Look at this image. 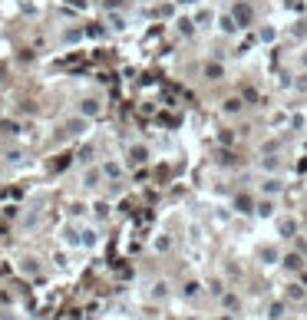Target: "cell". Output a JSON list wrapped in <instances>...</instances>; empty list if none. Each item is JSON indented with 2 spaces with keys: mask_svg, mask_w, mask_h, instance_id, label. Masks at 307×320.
Here are the masks:
<instances>
[{
  "mask_svg": "<svg viewBox=\"0 0 307 320\" xmlns=\"http://www.w3.org/2000/svg\"><path fill=\"white\" fill-rule=\"evenodd\" d=\"M232 17L238 20V26H251V23H254V10H251L248 4H235L232 7Z\"/></svg>",
  "mask_w": 307,
  "mask_h": 320,
  "instance_id": "cell-1",
  "label": "cell"
},
{
  "mask_svg": "<svg viewBox=\"0 0 307 320\" xmlns=\"http://www.w3.org/2000/svg\"><path fill=\"white\" fill-rule=\"evenodd\" d=\"M86 116H76V119H69L66 126H63V136L66 139H76V136H83V132H86Z\"/></svg>",
  "mask_w": 307,
  "mask_h": 320,
  "instance_id": "cell-2",
  "label": "cell"
},
{
  "mask_svg": "<svg viewBox=\"0 0 307 320\" xmlns=\"http://www.w3.org/2000/svg\"><path fill=\"white\" fill-rule=\"evenodd\" d=\"M125 162H129V165H145V162H149V149H145V145H129Z\"/></svg>",
  "mask_w": 307,
  "mask_h": 320,
  "instance_id": "cell-3",
  "label": "cell"
},
{
  "mask_svg": "<svg viewBox=\"0 0 307 320\" xmlns=\"http://www.w3.org/2000/svg\"><path fill=\"white\" fill-rule=\"evenodd\" d=\"M99 113H103V102L96 99V96H89V99L80 102V116H86V119H96Z\"/></svg>",
  "mask_w": 307,
  "mask_h": 320,
  "instance_id": "cell-4",
  "label": "cell"
},
{
  "mask_svg": "<svg viewBox=\"0 0 307 320\" xmlns=\"http://www.w3.org/2000/svg\"><path fill=\"white\" fill-rule=\"evenodd\" d=\"M99 178H106V175H103V165H99V169H86V172H83V185H86V189H96Z\"/></svg>",
  "mask_w": 307,
  "mask_h": 320,
  "instance_id": "cell-5",
  "label": "cell"
},
{
  "mask_svg": "<svg viewBox=\"0 0 307 320\" xmlns=\"http://www.w3.org/2000/svg\"><path fill=\"white\" fill-rule=\"evenodd\" d=\"M201 73H205V79H212V83L225 79V66H221V63H205V69H201Z\"/></svg>",
  "mask_w": 307,
  "mask_h": 320,
  "instance_id": "cell-6",
  "label": "cell"
},
{
  "mask_svg": "<svg viewBox=\"0 0 307 320\" xmlns=\"http://www.w3.org/2000/svg\"><path fill=\"white\" fill-rule=\"evenodd\" d=\"M106 23H109V30H116V33H122L125 26H129V23H125V17H122V13H116V10L106 13Z\"/></svg>",
  "mask_w": 307,
  "mask_h": 320,
  "instance_id": "cell-7",
  "label": "cell"
},
{
  "mask_svg": "<svg viewBox=\"0 0 307 320\" xmlns=\"http://www.w3.org/2000/svg\"><path fill=\"white\" fill-rule=\"evenodd\" d=\"M103 175H106L109 182H116V178L122 175V165H119V162H113V158H109V162H103Z\"/></svg>",
  "mask_w": 307,
  "mask_h": 320,
  "instance_id": "cell-8",
  "label": "cell"
},
{
  "mask_svg": "<svg viewBox=\"0 0 307 320\" xmlns=\"http://www.w3.org/2000/svg\"><path fill=\"white\" fill-rule=\"evenodd\" d=\"M254 215H258V218H271V215H274V201H271V198H261V201L254 205Z\"/></svg>",
  "mask_w": 307,
  "mask_h": 320,
  "instance_id": "cell-9",
  "label": "cell"
},
{
  "mask_svg": "<svg viewBox=\"0 0 307 320\" xmlns=\"http://www.w3.org/2000/svg\"><path fill=\"white\" fill-rule=\"evenodd\" d=\"M218 26H221V33H238L241 26H238V20L232 17V13H225V17H218Z\"/></svg>",
  "mask_w": 307,
  "mask_h": 320,
  "instance_id": "cell-10",
  "label": "cell"
},
{
  "mask_svg": "<svg viewBox=\"0 0 307 320\" xmlns=\"http://www.w3.org/2000/svg\"><path fill=\"white\" fill-rule=\"evenodd\" d=\"M235 211L238 215H251L254 211V201H251L248 195H238V198H235Z\"/></svg>",
  "mask_w": 307,
  "mask_h": 320,
  "instance_id": "cell-11",
  "label": "cell"
},
{
  "mask_svg": "<svg viewBox=\"0 0 307 320\" xmlns=\"http://www.w3.org/2000/svg\"><path fill=\"white\" fill-rule=\"evenodd\" d=\"M175 23H178V33H185V37H192L195 26H198V23H195V17H178Z\"/></svg>",
  "mask_w": 307,
  "mask_h": 320,
  "instance_id": "cell-12",
  "label": "cell"
},
{
  "mask_svg": "<svg viewBox=\"0 0 307 320\" xmlns=\"http://www.w3.org/2000/svg\"><path fill=\"white\" fill-rule=\"evenodd\" d=\"M297 234V221L294 218H284L281 221V238H294Z\"/></svg>",
  "mask_w": 307,
  "mask_h": 320,
  "instance_id": "cell-13",
  "label": "cell"
},
{
  "mask_svg": "<svg viewBox=\"0 0 307 320\" xmlns=\"http://www.w3.org/2000/svg\"><path fill=\"white\" fill-rule=\"evenodd\" d=\"M212 20H215V10H208V7L195 13V23H198V26H212Z\"/></svg>",
  "mask_w": 307,
  "mask_h": 320,
  "instance_id": "cell-14",
  "label": "cell"
},
{
  "mask_svg": "<svg viewBox=\"0 0 307 320\" xmlns=\"http://www.w3.org/2000/svg\"><path fill=\"white\" fill-rule=\"evenodd\" d=\"M281 189H284V185L277 182V178H264V182H261V192H264V195H277Z\"/></svg>",
  "mask_w": 307,
  "mask_h": 320,
  "instance_id": "cell-15",
  "label": "cell"
},
{
  "mask_svg": "<svg viewBox=\"0 0 307 320\" xmlns=\"http://www.w3.org/2000/svg\"><path fill=\"white\" fill-rule=\"evenodd\" d=\"M83 40V30L80 26H69V30H63V43H80Z\"/></svg>",
  "mask_w": 307,
  "mask_h": 320,
  "instance_id": "cell-16",
  "label": "cell"
},
{
  "mask_svg": "<svg viewBox=\"0 0 307 320\" xmlns=\"http://www.w3.org/2000/svg\"><path fill=\"white\" fill-rule=\"evenodd\" d=\"M258 40H261V43H274V40H277V30H274V26H264V30L258 33Z\"/></svg>",
  "mask_w": 307,
  "mask_h": 320,
  "instance_id": "cell-17",
  "label": "cell"
},
{
  "mask_svg": "<svg viewBox=\"0 0 307 320\" xmlns=\"http://www.w3.org/2000/svg\"><path fill=\"white\" fill-rule=\"evenodd\" d=\"M225 113H228V116L241 113V99H238V96H232V99H225Z\"/></svg>",
  "mask_w": 307,
  "mask_h": 320,
  "instance_id": "cell-18",
  "label": "cell"
},
{
  "mask_svg": "<svg viewBox=\"0 0 307 320\" xmlns=\"http://www.w3.org/2000/svg\"><path fill=\"white\" fill-rule=\"evenodd\" d=\"M268 317H271V320H281V317H284V304H281V301H274V304L268 307Z\"/></svg>",
  "mask_w": 307,
  "mask_h": 320,
  "instance_id": "cell-19",
  "label": "cell"
},
{
  "mask_svg": "<svg viewBox=\"0 0 307 320\" xmlns=\"http://www.w3.org/2000/svg\"><path fill=\"white\" fill-rule=\"evenodd\" d=\"M4 162H7V165H20V162H23V152H20V149L7 152V155H4Z\"/></svg>",
  "mask_w": 307,
  "mask_h": 320,
  "instance_id": "cell-20",
  "label": "cell"
},
{
  "mask_svg": "<svg viewBox=\"0 0 307 320\" xmlns=\"http://www.w3.org/2000/svg\"><path fill=\"white\" fill-rule=\"evenodd\" d=\"M80 241H83V245H86V248H96V241H99V238H96V231H93V228H86Z\"/></svg>",
  "mask_w": 307,
  "mask_h": 320,
  "instance_id": "cell-21",
  "label": "cell"
},
{
  "mask_svg": "<svg viewBox=\"0 0 307 320\" xmlns=\"http://www.w3.org/2000/svg\"><path fill=\"white\" fill-rule=\"evenodd\" d=\"M182 290H185V297H198V294H201V284H198V281H188Z\"/></svg>",
  "mask_w": 307,
  "mask_h": 320,
  "instance_id": "cell-22",
  "label": "cell"
},
{
  "mask_svg": "<svg viewBox=\"0 0 307 320\" xmlns=\"http://www.w3.org/2000/svg\"><path fill=\"white\" fill-rule=\"evenodd\" d=\"M261 257H264V264H277V257H281V254H277V248H264Z\"/></svg>",
  "mask_w": 307,
  "mask_h": 320,
  "instance_id": "cell-23",
  "label": "cell"
},
{
  "mask_svg": "<svg viewBox=\"0 0 307 320\" xmlns=\"http://www.w3.org/2000/svg\"><path fill=\"white\" fill-rule=\"evenodd\" d=\"M284 268L297 271V268H301V254H284Z\"/></svg>",
  "mask_w": 307,
  "mask_h": 320,
  "instance_id": "cell-24",
  "label": "cell"
},
{
  "mask_svg": "<svg viewBox=\"0 0 307 320\" xmlns=\"http://www.w3.org/2000/svg\"><path fill=\"white\" fill-rule=\"evenodd\" d=\"M288 297H291V301H304V287H301V284H291V287H288Z\"/></svg>",
  "mask_w": 307,
  "mask_h": 320,
  "instance_id": "cell-25",
  "label": "cell"
},
{
  "mask_svg": "<svg viewBox=\"0 0 307 320\" xmlns=\"http://www.w3.org/2000/svg\"><path fill=\"white\" fill-rule=\"evenodd\" d=\"M261 169H268V172H277V169H281V162H277L274 155H268V158H261Z\"/></svg>",
  "mask_w": 307,
  "mask_h": 320,
  "instance_id": "cell-26",
  "label": "cell"
},
{
  "mask_svg": "<svg viewBox=\"0 0 307 320\" xmlns=\"http://www.w3.org/2000/svg\"><path fill=\"white\" fill-rule=\"evenodd\" d=\"M307 126V116L304 113H294V116H291V129H304Z\"/></svg>",
  "mask_w": 307,
  "mask_h": 320,
  "instance_id": "cell-27",
  "label": "cell"
},
{
  "mask_svg": "<svg viewBox=\"0 0 307 320\" xmlns=\"http://www.w3.org/2000/svg\"><path fill=\"white\" fill-rule=\"evenodd\" d=\"M165 294H169V284L159 281V284H156V290H152V297H165Z\"/></svg>",
  "mask_w": 307,
  "mask_h": 320,
  "instance_id": "cell-28",
  "label": "cell"
},
{
  "mask_svg": "<svg viewBox=\"0 0 307 320\" xmlns=\"http://www.w3.org/2000/svg\"><path fill=\"white\" fill-rule=\"evenodd\" d=\"M169 248H172L169 238H156V251H169Z\"/></svg>",
  "mask_w": 307,
  "mask_h": 320,
  "instance_id": "cell-29",
  "label": "cell"
},
{
  "mask_svg": "<svg viewBox=\"0 0 307 320\" xmlns=\"http://www.w3.org/2000/svg\"><path fill=\"white\" fill-rule=\"evenodd\" d=\"M225 307L235 310V307H238V297H235V294H225Z\"/></svg>",
  "mask_w": 307,
  "mask_h": 320,
  "instance_id": "cell-30",
  "label": "cell"
},
{
  "mask_svg": "<svg viewBox=\"0 0 307 320\" xmlns=\"http://www.w3.org/2000/svg\"><path fill=\"white\" fill-rule=\"evenodd\" d=\"M297 60H301V66L307 69V50H301V57H297Z\"/></svg>",
  "mask_w": 307,
  "mask_h": 320,
  "instance_id": "cell-31",
  "label": "cell"
},
{
  "mask_svg": "<svg viewBox=\"0 0 307 320\" xmlns=\"http://www.w3.org/2000/svg\"><path fill=\"white\" fill-rule=\"evenodd\" d=\"M0 320H17V317H13V314H4V317H0Z\"/></svg>",
  "mask_w": 307,
  "mask_h": 320,
  "instance_id": "cell-32",
  "label": "cell"
},
{
  "mask_svg": "<svg viewBox=\"0 0 307 320\" xmlns=\"http://www.w3.org/2000/svg\"><path fill=\"white\" fill-rule=\"evenodd\" d=\"M185 320H198V317H185Z\"/></svg>",
  "mask_w": 307,
  "mask_h": 320,
  "instance_id": "cell-33",
  "label": "cell"
},
{
  "mask_svg": "<svg viewBox=\"0 0 307 320\" xmlns=\"http://www.w3.org/2000/svg\"><path fill=\"white\" fill-rule=\"evenodd\" d=\"M221 320H232V317H221Z\"/></svg>",
  "mask_w": 307,
  "mask_h": 320,
  "instance_id": "cell-34",
  "label": "cell"
},
{
  "mask_svg": "<svg viewBox=\"0 0 307 320\" xmlns=\"http://www.w3.org/2000/svg\"><path fill=\"white\" fill-rule=\"evenodd\" d=\"M182 4H185V0H182Z\"/></svg>",
  "mask_w": 307,
  "mask_h": 320,
  "instance_id": "cell-35",
  "label": "cell"
}]
</instances>
